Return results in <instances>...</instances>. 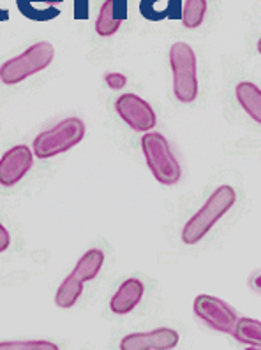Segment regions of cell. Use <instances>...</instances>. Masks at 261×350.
Wrapping results in <instances>:
<instances>
[{
	"label": "cell",
	"instance_id": "cell-1",
	"mask_svg": "<svg viewBox=\"0 0 261 350\" xmlns=\"http://www.w3.org/2000/svg\"><path fill=\"white\" fill-rule=\"evenodd\" d=\"M236 201L233 187L221 185L210 194L205 204L192 215L182 229V241L186 245H196L212 231L224 215L228 213Z\"/></svg>",
	"mask_w": 261,
	"mask_h": 350
},
{
	"label": "cell",
	"instance_id": "cell-2",
	"mask_svg": "<svg viewBox=\"0 0 261 350\" xmlns=\"http://www.w3.org/2000/svg\"><path fill=\"white\" fill-rule=\"evenodd\" d=\"M141 150L156 182L166 187L177 185L180 182L182 167L161 132H145V136H141Z\"/></svg>",
	"mask_w": 261,
	"mask_h": 350
},
{
	"label": "cell",
	"instance_id": "cell-3",
	"mask_svg": "<svg viewBox=\"0 0 261 350\" xmlns=\"http://www.w3.org/2000/svg\"><path fill=\"white\" fill-rule=\"evenodd\" d=\"M85 131L87 127L82 118L71 116V118L62 120L55 127L42 131L39 136H36L32 143L34 155L41 161H46V159L69 152L76 144L82 143Z\"/></svg>",
	"mask_w": 261,
	"mask_h": 350
},
{
	"label": "cell",
	"instance_id": "cell-4",
	"mask_svg": "<svg viewBox=\"0 0 261 350\" xmlns=\"http://www.w3.org/2000/svg\"><path fill=\"white\" fill-rule=\"evenodd\" d=\"M55 58V48L51 42L39 41L29 46L18 57L9 58L8 62L0 66V81L4 85H18L25 81L30 76L38 75L41 70L48 69Z\"/></svg>",
	"mask_w": 261,
	"mask_h": 350
},
{
	"label": "cell",
	"instance_id": "cell-5",
	"mask_svg": "<svg viewBox=\"0 0 261 350\" xmlns=\"http://www.w3.org/2000/svg\"><path fill=\"white\" fill-rule=\"evenodd\" d=\"M170 66L173 72V94L184 104L198 97V60L187 42H175L170 48Z\"/></svg>",
	"mask_w": 261,
	"mask_h": 350
},
{
	"label": "cell",
	"instance_id": "cell-6",
	"mask_svg": "<svg viewBox=\"0 0 261 350\" xmlns=\"http://www.w3.org/2000/svg\"><path fill=\"white\" fill-rule=\"evenodd\" d=\"M192 310L195 315L203 321L208 327H212L217 333L232 334L233 325H235L236 315L235 310L226 303V301L219 299L216 296H208V294H201L192 303Z\"/></svg>",
	"mask_w": 261,
	"mask_h": 350
},
{
	"label": "cell",
	"instance_id": "cell-7",
	"mask_svg": "<svg viewBox=\"0 0 261 350\" xmlns=\"http://www.w3.org/2000/svg\"><path fill=\"white\" fill-rule=\"evenodd\" d=\"M115 111L122 122L136 132H149L158 124L153 107L136 94H122L115 100Z\"/></svg>",
	"mask_w": 261,
	"mask_h": 350
},
{
	"label": "cell",
	"instance_id": "cell-8",
	"mask_svg": "<svg viewBox=\"0 0 261 350\" xmlns=\"http://www.w3.org/2000/svg\"><path fill=\"white\" fill-rule=\"evenodd\" d=\"M34 152L27 144H16L0 157V185L14 187L32 169Z\"/></svg>",
	"mask_w": 261,
	"mask_h": 350
},
{
	"label": "cell",
	"instance_id": "cell-9",
	"mask_svg": "<svg viewBox=\"0 0 261 350\" xmlns=\"http://www.w3.org/2000/svg\"><path fill=\"white\" fill-rule=\"evenodd\" d=\"M179 333L171 327H158L147 333H133L122 338L121 350H173L179 345Z\"/></svg>",
	"mask_w": 261,
	"mask_h": 350
},
{
	"label": "cell",
	"instance_id": "cell-10",
	"mask_svg": "<svg viewBox=\"0 0 261 350\" xmlns=\"http://www.w3.org/2000/svg\"><path fill=\"white\" fill-rule=\"evenodd\" d=\"M143 293H145V285L141 284V280L127 278L122 282L121 287L116 288V293L110 299V310L115 315H127L140 305Z\"/></svg>",
	"mask_w": 261,
	"mask_h": 350
},
{
	"label": "cell",
	"instance_id": "cell-11",
	"mask_svg": "<svg viewBox=\"0 0 261 350\" xmlns=\"http://www.w3.org/2000/svg\"><path fill=\"white\" fill-rule=\"evenodd\" d=\"M184 0H141L140 14L149 21H162L170 18L179 21L182 18Z\"/></svg>",
	"mask_w": 261,
	"mask_h": 350
},
{
	"label": "cell",
	"instance_id": "cell-12",
	"mask_svg": "<svg viewBox=\"0 0 261 350\" xmlns=\"http://www.w3.org/2000/svg\"><path fill=\"white\" fill-rule=\"evenodd\" d=\"M236 100L240 107L251 118L260 124L261 122V90L258 85L251 81H240L235 87Z\"/></svg>",
	"mask_w": 261,
	"mask_h": 350
},
{
	"label": "cell",
	"instance_id": "cell-13",
	"mask_svg": "<svg viewBox=\"0 0 261 350\" xmlns=\"http://www.w3.org/2000/svg\"><path fill=\"white\" fill-rule=\"evenodd\" d=\"M104 264V252L99 248H90L88 252H85L82 257L76 262L75 269H73V275L78 278L79 282H92L99 275V271L103 269Z\"/></svg>",
	"mask_w": 261,
	"mask_h": 350
},
{
	"label": "cell",
	"instance_id": "cell-14",
	"mask_svg": "<svg viewBox=\"0 0 261 350\" xmlns=\"http://www.w3.org/2000/svg\"><path fill=\"white\" fill-rule=\"evenodd\" d=\"M232 334L235 336L236 342L258 349L261 345V322L258 319L249 317L236 319Z\"/></svg>",
	"mask_w": 261,
	"mask_h": 350
},
{
	"label": "cell",
	"instance_id": "cell-15",
	"mask_svg": "<svg viewBox=\"0 0 261 350\" xmlns=\"http://www.w3.org/2000/svg\"><path fill=\"white\" fill-rule=\"evenodd\" d=\"M83 293V282H79L73 273L67 276L66 280L60 284V287L57 288V294H55V305L58 308H73V306L78 303L79 296Z\"/></svg>",
	"mask_w": 261,
	"mask_h": 350
},
{
	"label": "cell",
	"instance_id": "cell-16",
	"mask_svg": "<svg viewBox=\"0 0 261 350\" xmlns=\"http://www.w3.org/2000/svg\"><path fill=\"white\" fill-rule=\"evenodd\" d=\"M122 21L119 18H115L113 14V2L112 0H104L103 5H101L99 16L96 20V32L99 38H112L119 32Z\"/></svg>",
	"mask_w": 261,
	"mask_h": 350
},
{
	"label": "cell",
	"instance_id": "cell-17",
	"mask_svg": "<svg viewBox=\"0 0 261 350\" xmlns=\"http://www.w3.org/2000/svg\"><path fill=\"white\" fill-rule=\"evenodd\" d=\"M207 8V0H186V4L182 5V18H180L184 27L189 30L201 27Z\"/></svg>",
	"mask_w": 261,
	"mask_h": 350
},
{
	"label": "cell",
	"instance_id": "cell-18",
	"mask_svg": "<svg viewBox=\"0 0 261 350\" xmlns=\"http://www.w3.org/2000/svg\"><path fill=\"white\" fill-rule=\"evenodd\" d=\"M0 350H58L57 343L46 340H16V342H0Z\"/></svg>",
	"mask_w": 261,
	"mask_h": 350
},
{
	"label": "cell",
	"instance_id": "cell-19",
	"mask_svg": "<svg viewBox=\"0 0 261 350\" xmlns=\"http://www.w3.org/2000/svg\"><path fill=\"white\" fill-rule=\"evenodd\" d=\"M64 0H16V5L20 9V13L25 18L32 21H39V23H45L41 13L38 11L36 4H46V5H55L60 4Z\"/></svg>",
	"mask_w": 261,
	"mask_h": 350
},
{
	"label": "cell",
	"instance_id": "cell-20",
	"mask_svg": "<svg viewBox=\"0 0 261 350\" xmlns=\"http://www.w3.org/2000/svg\"><path fill=\"white\" fill-rule=\"evenodd\" d=\"M104 83L112 90H122L127 85V76L122 75V72H106L104 75Z\"/></svg>",
	"mask_w": 261,
	"mask_h": 350
},
{
	"label": "cell",
	"instance_id": "cell-21",
	"mask_svg": "<svg viewBox=\"0 0 261 350\" xmlns=\"http://www.w3.org/2000/svg\"><path fill=\"white\" fill-rule=\"evenodd\" d=\"M90 9H88V0H75V20H88Z\"/></svg>",
	"mask_w": 261,
	"mask_h": 350
},
{
	"label": "cell",
	"instance_id": "cell-22",
	"mask_svg": "<svg viewBox=\"0 0 261 350\" xmlns=\"http://www.w3.org/2000/svg\"><path fill=\"white\" fill-rule=\"evenodd\" d=\"M113 2V14L121 21L127 20V0H112Z\"/></svg>",
	"mask_w": 261,
	"mask_h": 350
},
{
	"label": "cell",
	"instance_id": "cell-23",
	"mask_svg": "<svg viewBox=\"0 0 261 350\" xmlns=\"http://www.w3.org/2000/svg\"><path fill=\"white\" fill-rule=\"evenodd\" d=\"M9 245H11V234H9L8 229L0 224V254L8 250Z\"/></svg>",
	"mask_w": 261,
	"mask_h": 350
},
{
	"label": "cell",
	"instance_id": "cell-24",
	"mask_svg": "<svg viewBox=\"0 0 261 350\" xmlns=\"http://www.w3.org/2000/svg\"><path fill=\"white\" fill-rule=\"evenodd\" d=\"M9 18H11V14H9L8 9L0 8V23H2V21H9Z\"/></svg>",
	"mask_w": 261,
	"mask_h": 350
}]
</instances>
